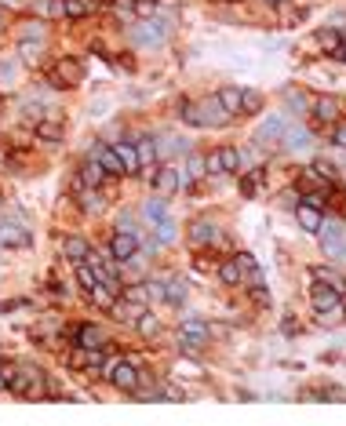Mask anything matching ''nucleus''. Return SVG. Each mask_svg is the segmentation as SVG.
<instances>
[{"label":"nucleus","mask_w":346,"mask_h":426,"mask_svg":"<svg viewBox=\"0 0 346 426\" xmlns=\"http://www.w3.org/2000/svg\"><path fill=\"white\" fill-rule=\"evenodd\" d=\"M171 33H175V15H146L143 22L132 26V44L139 52H153V47L168 44Z\"/></svg>","instance_id":"nucleus-1"},{"label":"nucleus","mask_w":346,"mask_h":426,"mask_svg":"<svg viewBox=\"0 0 346 426\" xmlns=\"http://www.w3.org/2000/svg\"><path fill=\"white\" fill-rule=\"evenodd\" d=\"M33 244V230L22 212H11L0 219V248H29Z\"/></svg>","instance_id":"nucleus-2"},{"label":"nucleus","mask_w":346,"mask_h":426,"mask_svg":"<svg viewBox=\"0 0 346 426\" xmlns=\"http://www.w3.org/2000/svg\"><path fill=\"white\" fill-rule=\"evenodd\" d=\"M317 241H321V251H324V255H332L336 262L346 259V223H339V219H321Z\"/></svg>","instance_id":"nucleus-3"},{"label":"nucleus","mask_w":346,"mask_h":426,"mask_svg":"<svg viewBox=\"0 0 346 426\" xmlns=\"http://www.w3.org/2000/svg\"><path fill=\"white\" fill-rule=\"evenodd\" d=\"M44 81H48V88H77L84 81V66L77 58H58L55 66L44 73Z\"/></svg>","instance_id":"nucleus-4"},{"label":"nucleus","mask_w":346,"mask_h":426,"mask_svg":"<svg viewBox=\"0 0 346 426\" xmlns=\"http://www.w3.org/2000/svg\"><path fill=\"white\" fill-rule=\"evenodd\" d=\"M106 375H109V383H113L120 393H135L139 390V368H135V361H128V357L106 365Z\"/></svg>","instance_id":"nucleus-5"},{"label":"nucleus","mask_w":346,"mask_h":426,"mask_svg":"<svg viewBox=\"0 0 346 426\" xmlns=\"http://www.w3.org/2000/svg\"><path fill=\"white\" fill-rule=\"evenodd\" d=\"M204 171L208 175H226V171H241V150L233 146H219L204 157Z\"/></svg>","instance_id":"nucleus-6"},{"label":"nucleus","mask_w":346,"mask_h":426,"mask_svg":"<svg viewBox=\"0 0 346 426\" xmlns=\"http://www.w3.org/2000/svg\"><path fill=\"white\" fill-rule=\"evenodd\" d=\"M40 379H44L40 368H15L8 390L19 393V397H37V393H40Z\"/></svg>","instance_id":"nucleus-7"},{"label":"nucleus","mask_w":346,"mask_h":426,"mask_svg":"<svg viewBox=\"0 0 346 426\" xmlns=\"http://www.w3.org/2000/svg\"><path fill=\"white\" fill-rule=\"evenodd\" d=\"M197 113H200V128H226V124L233 120L215 95H212V99H204V102H197Z\"/></svg>","instance_id":"nucleus-8"},{"label":"nucleus","mask_w":346,"mask_h":426,"mask_svg":"<svg viewBox=\"0 0 346 426\" xmlns=\"http://www.w3.org/2000/svg\"><path fill=\"white\" fill-rule=\"evenodd\" d=\"M109 255H113L120 266L132 262L139 255V237L135 233H113V241H109Z\"/></svg>","instance_id":"nucleus-9"},{"label":"nucleus","mask_w":346,"mask_h":426,"mask_svg":"<svg viewBox=\"0 0 346 426\" xmlns=\"http://www.w3.org/2000/svg\"><path fill=\"white\" fill-rule=\"evenodd\" d=\"M77 208H81L84 215L106 212V194H102V186H84V189H77Z\"/></svg>","instance_id":"nucleus-10"},{"label":"nucleus","mask_w":346,"mask_h":426,"mask_svg":"<svg viewBox=\"0 0 346 426\" xmlns=\"http://www.w3.org/2000/svg\"><path fill=\"white\" fill-rule=\"evenodd\" d=\"M153 189H157V194H161V197H168V194H175V189H179V164H161V168H157L153 171Z\"/></svg>","instance_id":"nucleus-11"},{"label":"nucleus","mask_w":346,"mask_h":426,"mask_svg":"<svg viewBox=\"0 0 346 426\" xmlns=\"http://www.w3.org/2000/svg\"><path fill=\"white\" fill-rule=\"evenodd\" d=\"M285 128H288V117H285V113L266 117V120L259 124V132H255V142H259V146H266V142H281Z\"/></svg>","instance_id":"nucleus-12"},{"label":"nucleus","mask_w":346,"mask_h":426,"mask_svg":"<svg viewBox=\"0 0 346 426\" xmlns=\"http://www.w3.org/2000/svg\"><path fill=\"white\" fill-rule=\"evenodd\" d=\"M135 153H139V168H143L146 175H153V171H157V157H161V153H157V139L153 135H139L135 139Z\"/></svg>","instance_id":"nucleus-13"},{"label":"nucleus","mask_w":346,"mask_h":426,"mask_svg":"<svg viewBox=\"0 0 346 426\" xmlns=\"http://www.w3.org/2000/svg\"><path fill=\"white\" fill-rule=\"evenodd\" d=\"M22 77V62L19 55H0V91H15Z\"/></svg>","instance_id":"nucleus-14"},{"label":"nucleus","mask_w":346,"mask_h":426,"mask_svg":"<svg viewBox=\"0 0 346 426\" xmlns=\"http://www.w3.org/2000/svg\"><path fill=\"white\" fill-rule=\"evenodd\" d=\"M106 182V168L91 157V161L81 164V171H77V179H73V189H84V186H102Z\"/></svg>","instance_id":"nucleus-15"},{"label":"nucleus","mask_w":346,"mask_h":426,"mask_svg":"<svg viewBox=\"0 0 346 426\" xmlns=\"http://www.w3.org/2000/svg\"><path fill=\"white\" fill-rule=\"evenodd\" d=\"M310 303H313V310H317V313H324V310L339 306L343 299H339V292L332 288V284H313V288H310Z\"/></svg>","instance_id":"nucleus-16"},{"label":"nucleus","mask_w":346,"mask_h":426,"mask_svg":"<svg viewBox=\"0 0 346 426\" xmlns=\"http://www.w3.org/2000/svg\"><path fill=\"white\" fill-rule=\"evenodd\" d=\"M310 106H313V117H317L321 124H336L339 120V99L336 95H317Z\"/></svg>","instance_id":"nucleus-17"},{"label":"nucleus","mask_w":346,"mask_h":426,"mask_svg":"<svg viewBox=\"0 0 346 426\" xmlns=\"http://www.w3.org/2000/svg\"><path fill=\"white\" fill-rule=\"evenodd\" d=\"M109 342V336L99 328V324H81L77 328V346H88V350H102Z\"/></svg>","instance_id":"nucleus-18"},{"label":"nucleus","mask_w":346,"mask_h":426,"mask_svg":"<svg viewBox=\"0 0 346 426\" xmlns=\"http://www.w3.org/2000/svg\"><path fill=\"white\" fill-rule=\"evenodd\" d=\"M295 219H299V226H303L306 233H317L324 212H321V208H313V204H306V200H299V204H295Z\"/></svg>","instance_id":"nucleus-19"},{"label":"nucleus","mask_w":346,"mask_h":426,"mask_svg":"<svg viewBox=\"0 0 346 426\" xmlns=\"http://www.w3.org/2000/svg\"><path fill=\"white\" fill-rule=\"evenodd\" d=\"M190 241H194L197 248L215 244V241H219V226L212 223V219H197V223L190 226Z\"/></svg>","instance_id":"nucleus-20"},{"label":"nucleus","mask_w":346,"mask_h":426,"mask_svg":"<svg viewBox=\"0 0 346 426\" xmlns=\"http://www.w3.org/2000/svg\"><path fill=\"white\" fill-rule=\"evenodd\" d=\"M113 153L120 157V168H124V175H139V153H135V142H113Z\"/></svg>","instance_id":"nucleus-21"},{"label":"nucleus","mask_w":346,"mask_h":426,"mask_svg":"<svg viewBox=\"0 0 346 426\" xmlns=\"http://www.w3.org/2000/svg\"><path fill=\"white\" fill-rule=\"evenodd\" d=\"M200 175H208V171H204V157L190 153V157H186V164H179V189L190 186V182L200 179Z\"/></svg>","instance_id":"nucleus-22"},{"label":"nucleus","mask_w":346,"mask_h":426,"mask_svg":"<svg viewBox=\"0 0 346 426\" xmlns=\"http://www.w3.org/2000/svg\"><path fill=\"white\" fill-rule=\"evenodd\" d=\"M88 251H91V244L84 241V237H62V259H70L73 266L84 262Z\"/></svg>","instance_id":"nucleus-23"},{"label":"nucleus","mask_w":346,"mask_h":426,"mask_svg":"<svg viewBox=\"0 0 346 426\" xmlns=\"http://www.w3.org/2000/svg\"><path fill=\"white\" fill-rule=\"evenodd\" d=\"M161 281H164V303H171V306L186 303V292H190V288H186V281H182V277L171 274V277H161Z\"/></svg>","instance_id":"nucleus-24"},{"label":"nucleus","mask_w":346,"mask_h":426,"mask_svg":"<svg viewBox=\"0 0 346 426\" xmlns=\"http://www.w3.org/2000/svg\"><path fill=\"white\" fill-rule=\"evenodd\" d=\"M91 11H95V0H62V19H70V22L88 19Z\"/></svg>","instance_id":"nucleus-25"},{"label":"nucleus","mask_w":346,"mask_h":426,"mask_svg":"<svg viewBox=\"0 0 346 426\" xmlns=\"http://www.w3.org/2000/svg\"><path fill=\"white\" fill-rule=\"evenodd\" d=\"M95 161L106 168V175H124V168H120V157L113 153V146H109V142H106V146H99V150H95Z\"/></svg>","instance_id":"nucleus-26"},{"label":"nucleus","mask_w":346,"mask_h":426,"mask_svg":"<svg viewBox=\"0 0 346 426\" xmlns=\"http://www.w3.org/2000/svg\"><path fill=\"white\" fill-rule=\"evenodd\" d=\"M281 146H285V150H306L310 146V132L306 128H292V124H288L285 135H281Z\"/></svg>","instance_id":"nucleus-27"},{"label":"nucleus","mask_w":346,"mask_h":426,"mask_svg":"<svg viewBox=\"0 0 346 426\" xmlns=\"http://www.w3.org/2000/svg\"><path fill=\"white\" fill-rule=\"evenodd\" d=\"M150 230H153V241L157 244H171L179 237V230H175V219H161V223H150Z\"/></svg>","instance_id":"nucleus-28"},{"label":"nucleus","mask_w":346,"mask_h":426,"mask_svg":"<svg viewBox=\"0 0 346 426\" xmlns=\"http://www.w3.org/2000/svg\"><path fill=\"white\" fill-rule=\"evenodd\" d=\"M40 52H44V40H29V37L19 40V62H22V66H33V62H40Z\"/></svg>","instance_id":"nucleus-29"},{"label":"nucleus","mask_w":346,"mask_h":426,"mask_svg":"<svg viewBox=\"0 0 346 426\" xmlns=\"http://www.w3.org/2000/svg\"><path fill=\"white\" fill-rule=\"evenodd\" d=\"M179 336H190V339L208 342V339H212V328L204 324V321H197V317H186V321L179 324Z\"/></svg>","instance_id":"nucleus-30"},{"label":"nucleus","mask_w":346,"mask_h":426,"mask_svg":"<svg viewBox=\"0 0 346 426\" xmlns=\"http://www.w3.org/2000/svg\"><path fill=\"white\" fill-rule=\"evenodd\" d=\"M143 215H146V223H161V219L171 215V208H168L164 197H150V200L143 204Z\"/></svg>","instance_id":"nucleus-31"},{"label":"nucleus","mask_w":346,"mask_h":426,"mask_svg":"<svg viewBox=\"0 0 346 426\" xmlns=\"http://www.w3.org/2000/svg\"><path fill=\"white\" fill-rule=\"evenodd\" d=\"M88 299L95 303L99 310H113V303H117V292L109 288V284H95V288L88 292Z\"/></svg>","instance_id":"nucleus-32"},{"label":"nucleus","mask_w":346,"mask_h":426,"mask_svg":"<svg viewBox=\"0 0 346 426\" xmlns=\"http://www.w3.org/2000/svg\"><path fill=\"white\" fill-rule=\"evenodd\" d=\"M215 99L223 102V109H226L230 117H237V113H241V88H233V84H230V88H223V91H219Z\"/></svg>","instance_id":"nucleus-33"},{"label":"nucleus","mask_w":346,"mask_h":426,"mask_svg":"<svg viewBox=\"0 0 346 426\" xmlns=\"http://www.w3.org/2000/svg\"><path fill=\"white\" fill-rule=\"evenodd\" d=\"M219 281L230 284V288H237V284H241V266H237V259H223V262H219Z\"/></svg>","instance_id":"nucleus-34"},{"label":"nucleus","mask_w":346,"mask_h":426,"mask_svg":"<svg viewBox=\"0 0 346 426\" xmlns=\"http://www.w3.org/2000/svg\"><path fill=\"white\" fill-rule=\"evenodd\" d=\"M120 299H128V303H135V306H150L146 284H124V288H120Z\"/></svg>","instance_id":"nucleus-35"},{"label":"nucleus","mask_w":346,"mask_h":426,"mask_svg":"<svg viewBox=\"0 0 346 426\" xmlns=\"http://www.w3.org/2000/svg\"><path fill=\"white\" fill-rule=\"evenodd\" d=\"M262 182H266V171H262V168H248V175L241 179V189H244V197H255Z\"/></svg>","instance_id":"nucleus-36"},{"label":"nucleus","mask_w":346,"mask_h":426,"mask_svg":"<svg viewBox=\"0 0 346 426\" xmlns=\"http://www.w3.org/2000/svg\"><path fill=\"white\" fill-rule=\"evenodd\" d=\"M135 328H139V336H146V339H153L157 331H161V321H157V317H153L150 310H143V313H139V317H135Z\"/></svg>","instance_id":"nucleus-37"},{"label":"nucleus","mask_w":346,"mask_h":426,"mask_svg":"<svg viewBox=\"0 0 346 426\" xmlns=\"http://www.w3.org/2000/svg\"><path fill=\"white\" fill-rule=\"evenodd\" d=\"M190 146H186L182 139H175V135H164L161 142H157V153H164V157H175V153H186Z\"/></svg>","instance_id":"nucleus-38"},{"label":"nucleus","mask_w":346,"mask_h":426,"mask_svg":"<svg viewBox=\"0 0 346 426\" xmlns=\"http://www.w3.org/2000/svg\"><path fill=\"white\" fill-rule=\"evenodd\" d=\"M19 106H22L19 113H22L26 120H33V124H40V120H44V102H40V99H22Z\"/></svg>","instance_id":"nucleus-39"},{"label":"nucleus","mask_w":346,"mask_h":426,"mask_svg":"<svg viewBox=\"0 0 346 426\" xmlns=\"http://www.w3.org/2000/svg\"><path fill=\"white\" fill-rule=\"evenodd\" d=\"M259 109H262V95L251 88H241V113H259Z\"/></svg>","instance_id":"nucleus-40"},{"label":"nucleus","mask_w":346,"mask_h":426,"mask_svg":"<svg viewBox=\"0 0 346 426\" xmlns=\"http://www.w3.org/2000/svg\"><path fill=\"white\" fill-rule=\"evenodd\" d=\"M33 128H37V139H44V142L62 139V124H55V120H40V124H33Z\"/></svg>","instance_id":"nucleus-41"},{"label":"nucleus","mask_w":346,"mask_h":426,"mask_svg":"<svg viewBox=\"0 0 346 426\" xmlns=\"http://www.w3.org/2000/svg\"><path fill=\"white\" fill-rule=\"evenodd\" d=\"M33 11L44 19H62V0H33Z\"/></svg>","instance_id":"nucleus-42"},{"label":"nucleus","mask_w":346,"mask_h":426,"mask_svg":"<svg viewBox=\"0 0 346 426\" xmlns=\"http://www.w3.org/2000/svg\"><path fill=\"white\" fill-rule=\"evenodd\" d=\"M179 117H182V124H190V128H200V113H197V102L182 99V102H179Z\"/></svg>","instance_id":"nucleus-43"},{"label":"nucleus","mask_w":346,"mask_h":426,"mask_svg":"<svg viewBox=\"0 0 346 426\" xmlns=\"http://www.w3.org/2000/svg\"><path fill=\"white\" fill-rule=\"evenodd\" d=\"M317 44L324 47V52H336V47L343 44V33L339 29H317Z\"/></svg>","instance_id":"nucleus-44"},{"label":"nucleus","mask_w":346,"mask_h":426,"mask_svg":"<svg viewBox=\"0 0 346 426\" xmlns=\"http://www.w3.org/2000/svg\"><path fill=\"white\" fill-rule=\"evenodd\" d=\"M77 281H81V288H84V292H91V288H95V284H99L95 270H91L88 262H77Z\"/></svg>","instance_id":"nucleus-45"},{"label":"nucleus","mask_w":346,"mask_h":426,"mask_svg":"<svg viewBox=\"0 0 346 426\" xmlns=\"http://www.w3.org/2000/svg\"><path fill=\"white\" fill-rule=\"evenodd\" d=\"M313 277H317V281H324V284H332V288L343 295V288H346V281L336 274V270H324V266H317V270H313Z\"/></svg>","instance_id":"nucleus-46"},{"label":"nucleus","mask_w":346,"mask_h":426,"mask_svg":"<svg viewBox=\"0 0 346 426\" xmlns=\"http://www.w3.org/2000/svg\"><path fill=\"white\" fill-rule=\"evenodd\" d=\"M117 233H139V215L135 212H120L117 215Z\"/></svg>","instance_id":"nucleus-47"},{"label":"nucleus","mask_w":346,"mask_h":426,"mask_svg":"<svg viewBox=\"0 0 346 426\" xmlns=\"http://www.w3.org/2000/svg\"><path fill=\"white\" fill-rule=\"evenodd\" d=\"M251 299H255V306H270V288L266 284H251Z\"/></svg>","instance_id":"nucleus-48"},{"label":"nucleus","mask_w":346,"mask_h":426,"mask_svg":"<svg viewBox=\"0 0 346 426\" xmlns=\"http://www.w3.org/2000/svg\"><path fill=\"white\" fill-rule=\"evenodd\" d=\"M132 8H135L139 19H146V15H153V11H157V0H132Z\"/></svg>","instance_id":"nucleus-49"},{"label":"nucleus","mask_w":346,"mask_h":426,"mask_svg":"<svg viewBox=\"0 0 346 426\" xmlns=\"http://www.w3.org/2000/svg\"><path fill=\"white\" fill-rule=\"evenodd\" d=\"M157 397H168V401H182V386H175V383H164L161 386V393Z\"/></svg>","instance_id":"nucleus-50"},{"label":"nucleus","mask_w":346,"mask_h":426,"mask_svg":"<svg viewBox=\"0 0 346 426\" xmlns=\"http://www.w3.org/2000/svg\"><path fill=\"white\" fill-rule=\"evenodd\" d=\"M332 142L339 150H346V120H336V135H332Z\"/></svg>","instance_id":"nucleus-51"},{"label":"nucleus","mask_w":346,"mask_h":426,"mask_svg":"<svg viewBox=\"0 0 346 426\" xmlns=\"http://www.w3.org/2000/svg\"><path fill=\"white\" fill-rule=\"evenodd\" d=\"M179 346L186 354H200V339H190V336H179Z\"/></svg>","instance_id":"nucleus-52"},{"label":"nucleus","mask_w":346,"mask_h":426,"mask_svg":"<svg viewBox=\"0 0 346 426\" xmlns=\"http://www.w3.org/2000/svg\"><path fill=\"white\" fill-rule=\"evenodd\" d=\"M285 99H288L292 106H306V102H310V99H306V95H303V91H288V95H285Z\"/></svg>","instance_id":"nucleus-53"},{"label":"nucleus","mask_w":346,"mask_h":426,"mask_svg":"<svg viewBox=\"0 0 346 426\" xmlns=\"http://www.w3.org/2000/svg\"><path fill=\"white\" fill-rule=\"evenodd\" d=\"M281 331H285V336H295V331H299V321L285 317V321H281Z\"/></svg>","instance_id":"nucleus-54"},{"label":"nucleus","mask_w":346,"mask_h":426,"mask_svg":"<svg viewBox=\"0 0 346 426\" xmlns=\"http://www.w3.org/2000/svg\"><path fill=\"white\" fill-rule=\"evenodd\" d=\"M336 58H339V62H346V40H343V44L336 47Z\"/></svg>","instance_id":"nucleus-55"},{"label":"nucleus","mask_w":346,"mask_h":426,"mask_svg":"<svg viewBox=\"0 0 346 426\" xmlns=\"http://www.w3.org/2000/svg\"><path fill=\"white\" fill-rule=\"evenodd\" d=\"M8 29V15H4V8H0V33Z\"/></svg>","instance_id":"nucleus-56"},{"label":"nucleus","mask_w":346,"mask_h":426,"mask_svg":"<svg viewBox=\"0 0 346 426\" xmlns=\"http://www.w3.org/2000/svg\"><path fill=\"white\" fill-rule=\"evenodd\" d=\"M266 4H281V0H266Z\"/></svg>","instance_id":"nucleus-57"},{"label":"nucleus","mask_w":346,"mask_h":426,"mask_svg":"<svg viewBox=\"0 0 346 426\" xmlns=\"http://www.w3.org/2000/svg\"><path fill=\"white\" fill-rule=\"evenodd\" d=\"M0 204H4V197H0Z\"/></svg>","instance_id":"nucleus-58"}]
</instances>
